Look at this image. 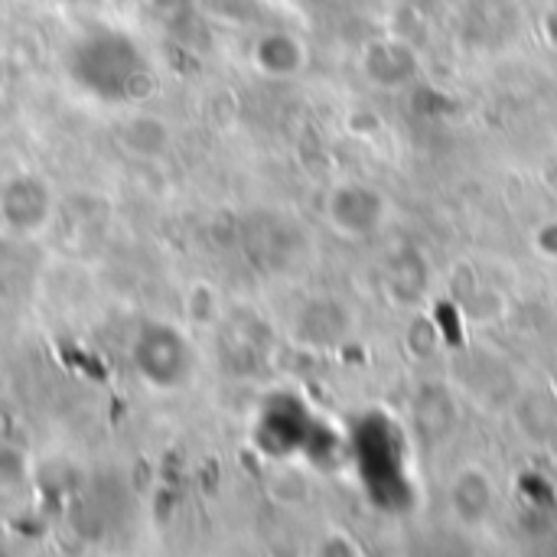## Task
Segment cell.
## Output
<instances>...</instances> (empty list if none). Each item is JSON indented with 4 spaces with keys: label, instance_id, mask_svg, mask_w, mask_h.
Listing matches in <instances>:
<instances>
[{
    "label": "cell",
    "instance_id": "cell-3",
    "mask_svg": "<svg viewBox=\"0 0 557 557\" xmlns=\"http://www.w3.org/2000/svg\"><path fill=\"white\" fill-rule=\"evenodd\" d=\"M333 222L346 232V235H369L379 228L382 222V196L366 189V186H343L333 196Z\"/></svg>",
    "mask_w": 557,
    "mask_h": 557
},
{
    "label": "cell",
    "instance_id": "cell-5",
    "mask_svg": "<svg viewBox=\"0 0 557 557\" xmlns=\"http://www.w3.org/2000/svg\"><path fill=\"white\" fill-rule=\"evenodd\" d=\"M493 506V490H490V480L476 470H467L457 476V483L450 486V509L457 512L460 522L473 525V522H483L486 512Z\"/></svg>",
    "mask_w": 557,
    "mask_h": 557
},
{
    "label": "cell",
    "instance_id": "cell-4",
    "mask_svg": "<svg viewBox=\"0 0 557 557\" xmlns=\"http://www.w3.org/2000/svg\"><path fill=\"white\" fill-rule=\"evenodd\" d=\"M366 72L379 85H405L418 72V59L401 42H375L366 52Z\"/></svg>",
    "mask_w": 557,
    "mask_h": 557
},
{
    "label": "cell",
    "instance_id": "cell-1",
    "mask_svg": "<svg viewBox=\"0 0 557 557\" xmlns=\"http://www.w3.org/2000/svg\"><path fill=\"white\" fill-rule=\"evenodd\" d=\"M349 454L359 473V483L372 506L382 512H405L411 506V480H408V450L401 428L382 414H366L349 437Z\"/></svg>",
    "mask_w": 557,
    "mask_h": 557
},
{
    "label": "cell",
    "instance_id": "cell-6",
    "mask_svg": "<svg viewBox=\"0 0 557 557\" xmlns=\"http://www.w3.org/2000/svg\"><path fill=\"white\" fill-rule=\"evenodd\" d=\"M307 317L310 320H317V326H304V339L307 343H313V346H330V343H339L343 339V333H346V326H349V320H346V313H343V307L339 304H313V307H307Z\"/></svg>",
    "mask_w": 557,
    "mask_h": 557
},
{
    "label": "cell",
    "instance_id": "cell-2",
    "mask_svg": "<svg viewBox=\"0 0 557 557\" xmlns=\"http://www.w3.org/2000/svg\"><path fill=\"white\" fill-rule=\"evenodd\" d=\"M320 424L307 414V408L294 398H277L268 411H264V447L274 454H294V450H310L313 444H320Z\"/></svg>",
    "mask_w": 557,
    "mask_h": 557
},
{
    "label": "cell",
    "instance_id": "cell-8",
    "mask_svg": "<svg viewBox=\"0 0 557 557\" xmlns=\"http://www.w3.org/2000/svg\"><path fill=\"white\" fill-rule=\"evenodd\" d=\"M539 245H542L548 255H557V222H552V225H545V228H542Z\"/></svg>",
    "mask_w": 557,
    "mask_h": 557
},
{
    "label": "cell",
    "instance_id": "cell-7",
    "mask_svg": "<svg viewBox=\"0 0 557 557\" xmlns=\"http://www.w3.org/2000/svg\"><path fill=\"white\" fill-rule=\"evenodd\" d=\"M261 65L274 75H290L300 65V42H294L290 36H268L261 42Z\"/></svg>",
    "mask_w": 557,
    "mask_h": 557
}]
</instances>
